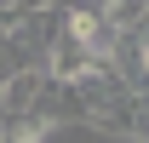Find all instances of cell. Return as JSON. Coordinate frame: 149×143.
Instances as JSON below:
<instances>
[{
	"label": "cell",
	"mask_w": 149,
	"mask_h": 143,
	"mask_svg": "<svg viewBox=\"0 0 149 143\" xmlns=\"http://www.w3.org/2000/svg\"><path fill=\"white\" fill-rule=\"evenodd\" d=\"M52 115H17V120H0V143H46Z\"/></svg>",
	"instance_id": "2"
},
{
	"label": "cell",
	"mask_w": 149,
	"mask_h": 143,
	"mask_svg": "<svg viewBox=\"0 0 149 143\" xmlns=\"http://www.w3.org/2000/svg\"><path fill=\"white\" fill-rule=\"evenodd\" d=\"M97 126H109V132H126V137L149 143V97H126V103H115Z\"/></svg>",
	"instance_id": "1"
}]
</instances>
